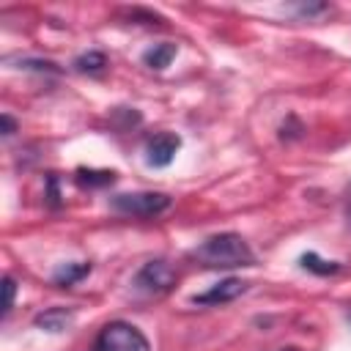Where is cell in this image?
<instances>
[{"instance_id": "obj_1", "label": "cell", "mask_w": 351, "mask_h": 351, "mask_svg": "<svg viewBox=\"0 0 351 351\" xmlns=\"http://www.w3.org/2000/svg\"><path fill=\"white\" fill-rule=\"evenodd\" d=\"M192 255L208 269H236V266H252L255 263L252 247L244 241L241 233H233V230L208 236L200 247L192 250Z\"/></svg>"}, {"instance_id": "obj_2", "label": "cell", "mask_w": 351, "mask_h": 351, "mask_svg": "<svg viewBox=\"0 0 351 351\" xmlns=\"http://www.w3.org/2000/svg\"><path fill=\"white\" fill-rule=\"evenodd\" d=\"M110 206H112V211H118L123 217L151 219V217L165 214L173 206V197L165 192H121V195L110 197Z\"/></svg>"}, {"instance_id": "obj_3", "label": "cell", "mask_w": 351, "mask_h": 351, "mask_svg": "<svg viewBox=\"0 0 351 351\" xmlns=\"http://www.w3.org/2000/svg\"><path fill=\"white\" fill-rule=\"evenodd\" d=\"M90 351H151V343L134 324L110 321L93 340Z\"/></svg>"}, {"instance_id": "obj_4", "label": "cell", "mask_w": 351, "mask_h": 351, "mask_svg": "<svg viewBox=\"0 0 351 351\" xmlns=\"http://www.w3.org/2000/svg\"><path fill=\"white\" fill-rule=\"evenodd\" d=\"M176 282H178L176 269L167 261H162V258L143 263L137 269V274L132 277V288L140 291V293H145V296H162V293L173 291Z\"/></svg>"}, {"instance_id": "obj_5", "label": "cell", "mask_w": 351, "mask_h": 351, "mask_svg": "<svg viewBox=\"0 0 351 351\" xmlns=\"http://www.w3.org/2000/svg\"><path fill=\"white\" fill-rule=\"evenodd\" d=\"M181 148V137L176 132H159L145 143V162L148 167H167Z\"/></svg>"}, {"instance_id": "obj_6", "label": "cell", "mask_w": 351, "mask_h": 351, "mask_svg": "<svg viewBox=\"0 0 351 351\" xmlns=\"http://www.w3.org/2000/svg\"><path fill=\"white\" fill-rule=\"evenodd\" d=\"M250 282L241 280V277H225L219 282H214L208 291L203 293H195L192 296V304H228L233 299H239L241 293H247Z\"/></svg>"}, {"instance_id": "obj_7", "label": "cell", "mask_w": 351, "mask_h": 351, "mask_svg": "<svg viewBox=\"0 0 351 351\" xmlns=\"http://www.w3.org/2000/svg\"><path fill=\"white\" fill-rule=\"evenodd\" d=\"M33 324H36V329H41V332L58 335V332H66V329L74 324V310H71V307H47V310H41V313L33 318Z\"/></svg>"}, {"instance_id": "obj_8", "label": "cell", "mask_w": 351, "mask_h": 351, "mask_svg": "<svg viewBox=\"0 0 351 351\" xmlns=\"http://www.w3.org/2000/svg\"><path fill=\"white\" fill-rule=\"evenodd\" d=\"M90 271H93V263H90V261H74V263H63L60 269H55L52 282H55L58 288H71V285H77L80 280H85Z\"/></svg>"}, {"instance_id": "obj_9", "label": "cell", "mask_w": 351, "mask_h": 351, "mask_svg": "<svg viewBox=\"0 0 351 351\" xmlns=\"http://www.w3.org/2000/svg\"><path fill=\"white\" fill-rule=\"evenodd\" d=\"M176 55H178V47L170 44V41H165V44H154L151 49H145V52H143V63H145L148 69L162 71V69H167V66L173 63Z\"/></svg>"}, {"instance_id": "obj_10", "label": "cell", "mask_w": 351, "mask_h": 351, "mask_svg": "<svg viewBox=\"0 0 351 351\" xmlns=\"http://www.w3.org/2000/svg\"><path fill=\"white\" fill-rule=\"evenodd\" d=\"M118 173L115 170H93V167H77L74 173V181L82 186V189H99V186H107V184H115Z\"/></svg>"}, {"instance_id": "obj_11", "label": "cell", "mask_w": 351, "mask_h": 351, "mask_svg": "<svg viewBox=\"0 0 351 351\" xmlns=\"http://www.w3.org/2000/svg\"><path fill=\"white\" fill-rule=\"evenodd\" d=\"M299 266L307 269V271H313V274H318V277H329V274H337V271L343 269V263L326 261V258H321L318 252H304V255L299 258Z\"/></svg>"}, {"instance_id": "obj_12", "label": "cell", "mask_w": 351, "mask_h": 351, "mask_svg": "<svg viewBox=\"0 0 351 351\" xmlns=\"http://www.w3.org/2000/svg\"><path fill=\"white\" fill-rule=\"evenodd\" d=\"M107 63H110L107 55L99 52V49H88V52H82V55L74 58V69L82 71V74H101L107 69Z\"/></svg>"}, {"instance_id": "obj_13", "label": "cell", "mask_w": 351, "mask_h": 351, "mask_svg": "<svg viewBox=\"0 0 351 351\" xmlns=\"http://www.w3.org/2000/svg\"><path fill=\"white\" fill-rule=\"evenodd\" d=\"M302 132H304V126L299 123V118L288 115L282 121V126H280V140H296V137H302Z\"/></svg>"}, {"instance_id": "obj_14", "label": "cell", "mask_w": 351, "mask_h": 351, "mask_svg": "<svg viewBox=\"0 0 351 351\" xmlns=\"http://www.w3.org/2000/svg\"><path fill=\"white\" fill-rule=\"evenodd\" d=\"M19 69L49 71V74H58V71H60V69H58V63H52V60H36V58H25V60H19Z\"/></svg>"}, {"instance_id": "obj_15", "label": "cell", "mask_w": 351, "mask_h": 351, "mask_svg": "<svg viewBox=\"0 0 351 351\" xmlns=\"http://www.w3.org/2000/svg\"><path fill=\"white\" fill-rule=\"evenodd\" d=\"M3 291H5V299H3V315H8L11 307H14V296H16V280H14L11 274L3 277Z\"/></svg>"}, {"instance_id": "obj_16", "label": "cell", "mask_w": 351, "mask_h": 351, "mask_svg": "<svg viewBox=\"0 0 351 351\" xmlns=\"http://www.w3.org/2000/svg\"><path fill=\"white\" fill-rule=\"evenodd\" d=\"M47 197H49V206H60V192H58V176L55 173L47 176Z\"/></svg>"}, {"instance_id": "obj_17", "label": "cell", "mask_w": 351, "mask_h": 351, "mask_svg": "<svg viewBox=\"0 0 351 351\" xmlns=\"http://www.w3.org/2000/svg\"><path fill=\"white\" fill-rule=\"evenodd\" d=\"M296 11H299V16H315V14H324L326 5H324V3H304V5H299Z\"/></svg>"}, {"instance_id": "obj_18", "label": "cell", "mask_w": 351, "mask_h": 351, "mask_svg": "<svg viewBox=\"0 0 351 351\" xmlns=\"http://www.w3.org/2000/svg\"><path fill=\"white\" fill-rule=\"evenodd\" d=\"M0 123H3V134H5V137H11V134L16 132V121H14L8 112H3V115H0Z\"/></svg>"}, {"instance_id": "obj_19", "label": "cell", "mask_w": 351, "mask_h": 351, "mask_svg": "<svg viewBox=\"0 0 351 351\" xmlns=\"http://www.w3.org/2000/svg\"><path fill=\"white\" fill-rule=\"evenodd\" d=\"M280 351H302L299 346H285V348H280Z\"/></svg>"}, {"instance_id": "obj_20", "label": "cell", "mask_w": 351, "mask_h": 351, "mask_svg": "<svg viewBox=\"0 0 351 351\" xmlns=\"http://www.w3.org/2000/svg\"><path fill=\"white\" fill-rule=\"evenodd\" d=\"M346 217H348V222H351V206H348V208H346Z\"/></svg>"}]
</instances>
